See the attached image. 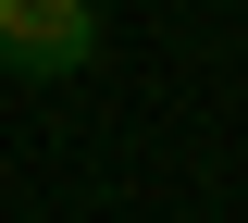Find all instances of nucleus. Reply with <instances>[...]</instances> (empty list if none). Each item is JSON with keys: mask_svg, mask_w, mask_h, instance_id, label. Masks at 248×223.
<instances>
[{"mask_svg": "<svg viewBox=\"0 0 248 223\" xmlns=\"http://www.w3.org/2000/svg\"><path fill=\"white\" fill-rule=\"evenodd\" d=\"M99 62V0H0V74L13 87H75Z\"/></svg>", "mask_w": 248, "mask_h": 223, "instance_id": "f257e3e1", "label": "nucleus"}]
</instances>
